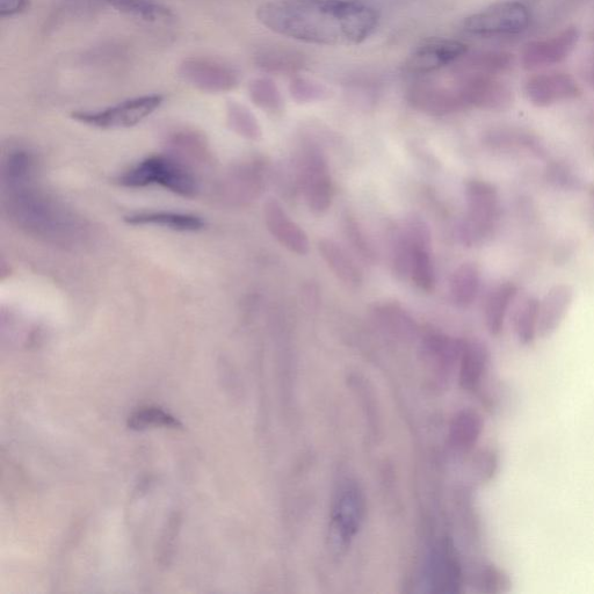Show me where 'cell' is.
I'll use <instances>...</instances> for the list:
<instances>
[{"instance_id":"cell-1","label":"cell","mask_w":594,"mask_h":594,"mask_svg":"<svg viewBox=\"0 0 594 594\" xmlns=\"http://www.w3.org/2000/svg\"><path fill=\"white\" fill-rule=\"evenodd\" d=\"M268 30L318 46H356L372 36L380 16L359 0H277L257 10Z\"/></svg>"},{"instance_id":"cell-2","label":"cell","mask_w":594,"mask_h":594,"mask_svg":"<svg viewBox=\"0 0 594 594\" xmlns=\"http://www.w3.org/2000/svg\"><path fill=\"white\" fill-rule=\"evenodd\" d=\"M118 183L129 188L159 185L187 198L193 197L198 191L197 180L191 175V172L187 171L183 165L163 156L144 159L133 169L123 173L118 178Z\"/></svg>"},{"instance_id":"cell-3","label":"cell","mask_w":594,"mask_h":594,"mask_svg":"<svg viewBox=\"0 0 594 594\" xmlns=\"http://www.w3.org/2000/svg\"><path fill=\"white\" fill-rule=\"evenodd\" d=\"M468 212L460 223V241L473 246L488 238L499 213L498 193L494 185L483 180H469L466 184Z\"/></svg>"},{"instance_id":"cell-4","label":"cell","mask_w":594,"mask_h":594,"mask_svg":"<svg viewBox=\"0 0 594 594\" xmlns=\"http://www.w3.org/2000/svg\"><path fill=\"white\" fill-rule=\"evenodd\" d=\"M530 12L524 4L503 2L487 7L463 21V31L480 38H495L524 32L530 25Z\"/></svg>"},{"instance_id":"cell-5","label":"cell","mask_w":594,"mask_h":594,"mask_svg":"<svg viewBox=\"0 0 594 594\" xmlns=\"http://www.w3.org/2000/svg\"><path fill=\"white\" fill-rule=\"evenodd\" d=\"M162 94H147L122 101V103L101 111H81L71 114V118L83 125L99 129L130 128L139 125L164 103Z\"/></svg>"},{"instance_id":"cell-6","label":"cell","mask_w":594,"mask_h":594,"mask_svg":"<svg viewBox=\"0 0 594 594\" xmlns=\"http://www.w3.org/2000/svg\"><path fill=\"white\" fill-rule=\"evenodd\" d=\"M296 183L300 186L311 212H327L332 201V183L328 164L320 151L308 149L296 165Z\"/></svg>"},{"instance_id":"cell-7","label":"cell","mask_w":594,"mask_h":594,"mask_svg":"<svg viewBox=\"0 0 594 594\" xmlns=\"http://www.w3.org/2000/svg\"><path fill=\"white\" fill-rule=\"evenodd\" d=\"M408 99L416 110L438 117L466 110L458 88L452 79L446 82L445 77L419 78L411 85Z\"/></svg>"},{"instance_id":"cell-8","label":"cell","mask_w":594,"mask_h":594,"mask_svg":"<svg viewBox=\"0 0 594 594\" xmlns=\"http://www.w3.org/2000/svg\"><path fill=\"white\" fill-rule=\"evenodd\" d=\"M178 74L183 81L202 92L223 93L239 84L238 71L231 65L210 57H188L179 64Z\"/></svg>"},{"instance_id":"cell-9","label":"cell","mask_w":594,"mask_h":594,"mask_svg":"<svg viewBox=\"0 0 594 594\" xmlns=\"http://www.w3.org/2000/svg\"><path fill=\"white\" fill-rule=\"evenodd\" d=\"M451 78L458 88L466 108L504 110L511 104L510 89L494 77L465 75L451 70Z\"/></svg>"},{"instance_id":"cell-10","label":"cell","mask_w":594,"mask_h":594,"mask_svg":"<svg viewBox=\"0 0 594 594\" xmlns=\"http://www.w3.org/2000/svg\"><path fill=\"white\" fill-rule=\"evenodd\" d=\"M468 52L465 43L456 40H436L425 43L409 56L405 72L424 77L451 67Z\"/></svg>"},{"instance_id":"cell-11","label":"cell","mask_w":594,"mask_h":594,"mask_svg":"<svg viewBox=\"0 0 594 594\" xmlns=\"http://www.w3.org/2000/svg\"><path fill=\"white\" fill-rule=\"evenodd\" d=\"M578 42L576 28H568L546 40L528 43L523 52V64L526 69L549 67L567 59Z\"/></svg>"},{"instance_id":"cell-12","label":"cell","mask_w":594,"mask_h":594,"mask_svg":"<svg viewBox=\"0 0 594 594\" xmlns=\"http://www.w3.org/2000/svg\"><path fill=\"white\" fill-rule=\"evenodd\" d=\"M525 92L535 106L547 107L574 99L581 90L574 78L565 74H542L528 79Z\"/></svg>"},{"instance_id":"cell-13","label":"cell","mask_w":594,"mask_h":594,"mask_svg":"<svg viewBox=\"0 0 594 594\" xmlns=\"http://www.w3.org/2000/svg\"><path fill=\"white\" fill-rule=\"evenodd\" d=\"M267 226L273 236L291 252L304 256L309 251L308 236L304 230L289 219L278 201L271 200L266 205Z\"/></svg>"},{"instance_id":"cell-14","label":"cell","mask_w":594,"mask_h":594,"mask_svg":"<svg viewBox=\"0 0 594 594\" xmlns=\"http://www.w3.org/2000/svg\"><path fill=\"white\" fill-rule=\"evenodd\" d=\"M574 300V291L569 285L550 288L539 304L538 335L549 337L559 329Z\"/></svg>"},{"instance_id":"cell-15","label":"cell","mask_w":594,"mask_h":594,"mask_svg":"<svg viewBox=\"0 0 594 594\" xmlns=\"http://www.w3.org/2000/svg\"><path fill=\"white\" fill-rule=\"evenodd\" d=\"M512 67V55L502 52H468L449 69L459 74L491 76L502 74Z\"/></svg>"},{"instance_id":"cell-16","label":"cell","mask_w":594,"mask_h":594,"mask_svg":"<svg viewBox=\"0 0 594 594\" xmlns=\"http://www.w3.org/2000/svg\"><path fill=\"white\" fill-rule=\"evenodd\" d=\"M484 430V420L474 410H462L449 425L448 443L459 452H469L476 446Z\"/></svg>"},{"instance_id":"cell-17","label":"cell","mask_w":594,"mask_h":594,"mask_svg":"<svg viewBox=\"0 0 594 594\" xmlns=\"http://www.w3.org/2000/svg\"><path fill=\"white\" fill-rule=\"evenodd\" d=\"M489 364L487 346L478 340L466 342L460 357V385L467 391H474L480 386Z\"/></svg>"},{"instance_id":"cell-18","label":"cell","mask_w":594,"mask_h":594,"mask_svg":"<svg viewBox=\"0 0 594 594\" xmlns=\"http://www.w3.org/2000/svg\"><path fill=\"white\" fill-rule=\"evenodd\" d=\"M318 250H320L325 263L331 268V271L336 274L339 280H342L345 285L350 287H359L362 284V273L360 268L349 256L342 246L331 239H322L318 243Z\"/></svg>"},{"instance_id":"cell-19","label":"cell","mask_w":594,"mask_h":594,"mask_svg":"<svg viewBox=\"0 0 594 594\" xmlns=\"http://www.w3.org/2000/svg\"><path fill=\"white\" fill-rule=\"evenodd\" d=\"M125 221L130 226H157L176 231H199L206 226L199 216L170 212L137 213L127 216Z\"/></svg>"},{"instance_id":"cell-20","label":"cell","mask_w":594,"mask_h":594,"mask_svg":"<svg viewBox=\"0 0 594 594\" xmlns=\"http://www.w3.org/2000/svg\"><path fill=\"white\" fill-rule=\"evenodd\" d=\"M518 287L512 282H504L492 289L485 303V323L492 336L503 331L507 311L516 299Z\"/></svg>"},{"instance_id":"cell-21","label":"cell","mask_w":594,"mask_h":594,"mask_svg":"<svg viewBox=\"0 0 594 594\" xmlns=\"http://www.w3.org/2000/svg\"><path fill=\"white\" fill-rule=\"evenodd\" d=\"M374 320L390 335L402 340L415 339L418 327L412 317L396 303L381 304L373 311Z\"/></svg>"},{"instance_id":"cell-22","label":"cell","mask_w":594,"mask_h":594,"mask_svg":"<svg viewBox=\"0 0 594 594\" xmlns=\"http://www.w3.org/2000/svg\"><path fill=\"white\" fill-rule=\"evenodd\" d=\"M434 557V585L439 586L441 592H458L462 583V571L454 549L446 542Z\"/></svg>"},{"instance_id":"cell-23","label":"cell","mask_w":594,"mask_h":594,"mask_svg":"<svg viewBox=\"0 0 594 594\" xmlns=\"http://www.w3.org/2000/svg\"><path fill=\"white\" fill-rule=\"evenodd\" d=\"M110 7L148 24H168L175 18L169 7L156 0H110Z\"/></svg>"},{"instance_id":"cell-24","label":"cell","mask_w":594,"mask_h":594,"mask_svg":"<svg viewBox=\"0 0 594 594\" xmlns=\"http://www.w3.org/2000/svg\"><path fill=\"white\" fill-rule=\"evenodd\" d=\"M480 271L473 263H465L456 268L451 280V294L456 306H472L480 291Z\"/></svg>"},{"instance_id":"cell-25","label":"cell","mask_w":594,"mask_h":594,"mask_svg":"<svg viewBox=\"0 0 594 594\" xmlns=\"http://www.w3.org/2000/svg\"><path fill=\"white\" fill-rule=\"evenodd\" d=\"M362 514V499L356 487H349L343 491L338 499L337 527L344 538L357 532Z\"/></svg>"},{"instance_id":"cell-26","label":"cell","mask_w":594,"mask_h":594,"mask_svg":"<svg viewBox=\"0 0 594 594\" xmlns=\"http://www.w3.org/2000/svg\"><path fill=\"white\" fill-rule=\"evenodd\" d=\"M260 69L274 74H288L303 67V57L294 50L286 48H266L256 55Z\"/></svg>"},{"instance_id":"cell-27","label":"cell","mask_w":594,"mask_h":594,"mask_svg":"<svg viewBox=\"0 0 594 594\" xmlns=\"http://www.w3.org/2000/svg\"><path fill=\"white\" fill-rule=\"evenodd\" d=\"M539 304L536 297H526L514 316V331L520 344L531 345L538 336Z\"/></svg>"},{"instance_id":"cell-28","label":"cell","mask_w":594,"mask_h":594,"mask_svg":"<svg viewBox=\"0 0 594 594\" xmlns=\"http://www.w3.org/2000/svg\"><path fill=\"white\" fill-rule=\"evenodd\" d=\"M105 7H110V0H61L48 26L54 28L67 20L91 17Z\"/></svg>"},{"instance_id":"cell-29","label":"cell","mask_w":594,"mask_h":594,"mask_svg":"<svg viewBox=\"0 0 594 594\" xmlns=\"http://www.w3.org/2000/svg\"><path fill=\"white\" fill-rule=\"evenodd\" d=\"M249 93L253 103L265 111H280L284 104L278 86L270 78L253 79Z\"/></svg>"},{"instance_id":"cell-30","label":"cell","mask_w":594,"mask_h":594,"mask_svg":"<svg viewBox=\"0 0 594 594\" xmlns=\"http://www.w3.org/2000/svg\"><path fill=\"white\" fill-rule=\"evenodd\" d=\"M289 92L299 104L316 103L331 97L328 86L306 77H294L289 85Z\"/></svg>"},{"instance_id":"cell-31","label":"cell","mask_w":594,"mask_h":594,"mask_svg":"<svg viewBox=\"0 0 594 594\" xmlns=\"http://www.w3.org/2000/svg\"><path fill=\"white\" fill-rule=\"evenodd\" d=\"M411 278L423 291H433L434 285H436V274H434L429 250H417L415 252Z\"/></svg>"},{"instance_id":"cell-32","label":"cell","mask_w":594,"mask_h":594,"mask_svg":"<svg viewBox=\"0 0 594 594\" xmlns=\"http://www.w3.org/2000/svg\"><path fill=\"white\" fill-rule=\"evenodd\" d=\"M130 429L144 430L151 426L177 427L175 418L158 408H146L135 412L129 419Z\"/></svg>"},{"instance_id":"cell-33","label":"cell","mask_w":594,"mask_h":594,"mask_svg":"<svg viewBox=\"0 0 594 594\" xmlns=\"http://www.w3.org/2000/svg\"><path fill=\"white\" fill-rule=\"evenodd\" d=\"M344 231L347 242L351 244V248L359 255L365 262L372 263L375 260V253L372 245L368 243V239L359 227V224L352 219L351 216H346L344 220Z\"/></svg>"},{"instance_id":"cell-34","label":"cell","mask_w":594,"mask_h":594,"mask_svg":"<svg viewBox=\"0 0 594 594\" xmlns=\"http://www.w3.org/2000/svg\"><path fill=\"white\" fill-rule=\"evenodd\" d=\"M230 120L233 126L239 133L250 137V139H258L260 136V128L257 120L249 110L239 104H230L229 107Z\"/></svg>"},{"instance_id":"cell-35","label":"cell","mask_w":594,"mask_h":594,"mask_svg":"<svg viewBox=\"0 0 594 594\" xmlns=\"http://www.w3.org/2000/svg\"><path fill=\"white\" fill-rule=\"evenodd\" d=\"M481 585L484 592L502 593L510 589L511 583L503 570L490 565L482 572Z\"/></svg>"},{"instance_id":"cell-36","label":"cell","mask_w":594,"mask_h":594,"mask_svg":"<svg viewBox=\"0 0 594 594\" xmlns=\"http://www.w3.org/2000/svg\"><path fill=\"white\" fill-rule=\"evenodd\" d=\"M550 179L554 181L556 185L564 188L577 187L578 181H576L574 175L565 168L563 165H554L548 170Z\"/></svg>"},{"instance_id":"cell-37","label":"cell","mask_w":594,"mask_h":594,"mask_svg":"<svg viewBox=\"0 0 594 594\" xmlns=\"http://www.w3.org/2000/svg\"><path fill=\"white\" fill-rule=\"evenodd\" d=\"M28 6H30V0H0V17L6 19L19 16L28 9Z\"/></svg>"},{"instance_id":"cell-38","label":"cell","mask_w":594,"mask_h":594,"mask_svg":"<svg viewBox=\"0 0 594 594\" xmlns=\"http://www.w3.org/2000/svg\"><path fill=\"white\" fill-rule=\"evenodd\" d=\"M593 78H594V67H593Z\"/></svg>"}]
</instances>
